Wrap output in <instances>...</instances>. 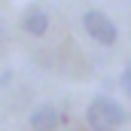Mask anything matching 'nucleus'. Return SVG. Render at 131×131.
<instances>
[{
	"label": "nucleus",
	"mask_w": 131,
	"mask_h": 131,
	"mask_svg": "<svg viewBox=\"0 0 131 131\" xmlns=\"http://www.w3.org/2000/svg\"><path fill=\"white\" fill-rule=\"evenodd\" d=\"M85 122L92 131H119L125 125V110L119 101L98 95V98H92L89 110H85Z\"/></svg>",
	"instance_id": "obj_1"
},
{
	"label": "nucleus",
	"mask_w": 131,
	"mask_h": 131,
	"mask_svg": "<svg viewBox=\"0 0 131 131\" xmlns=\"http://www.w3.org/2000/svg\"><path fill=\"white\" fill-rule=\"evenodd\" d=\"M82 28L85 34L101 43V46H113L116 40H119V28H116V21L107 15V12H101V9H89L85 15H82Z\"/></svg>",
	"instance_id": "obj_2"
},
{
	"label": "nucleus",
	"mask_w": 131,
	"mask_h": 131,
	"mask_svg": "<svg viewBox=\"0 0 131 131\" xmlns=\"http://www.w3.org/2000/svg\"><path fill=\"white\" fill-rule=\"evenodd\" d=\"M58 125H61V113L52 104H40L31 113V128L34 131H58Z\"/></svg>",
	"instance_id": "obj_3"
},
{
	"label": "nucleus",
	"mask_w": 131,
	"mask_h": 131,
	"mask_svg": "<svg viewBox=\"0 0 131 131\" xmlns=\"http://www.w3.org/2000/svg\"><path fill=\"white\" fill-rule=\"evenodd\" d=\"M21 28H25V34H31V37H43V34L49 31V15L40 6H31L25 12V18H21Z\"/></svg>",
	"instance_id": "obj_4"
},
{
	"label": "nucleus",
	"mask_w": 131,
	"mask_h": 131,
	"mask_svg": "<svg viewBox=\"0 0 131 131\" xmlns=\"http://www.w3.org/2000/svg\"><path fill=\"white\" fill-rule=\"evenodd\" d=\"M119 82H122V89H125V95L131 98V67L122 70V76H119Z\"/></svg>",
	"instance_id": "obj_5"
}]
</instances>
